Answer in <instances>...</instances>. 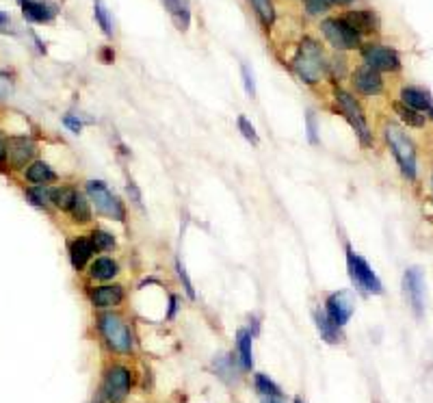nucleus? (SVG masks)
<instances>
[{
	"instance_id": "obj_1",
	"label": "nucleus",
	"mask_w": 433,
	"mask_h": 403,
	"mask_svg": "<svg viewBox=\"0 0 433 403\" xmlns=\"http://www.w3.org/2000/svg\"><path fill=\"white\" fill-rule=\"evenodd\" d=\"M327 65H330V56L325 54L321 41L310 35L302 37L291 59V70L295 76L308 87H319L327 81Z\"/></svg>"
},
{
	"instance_id": "obj_2",
	"label": "nucleus",
	"mask_w": 433,
	"mask_h": 403,
	"mask_svg": "<svg viewBox=\"0 0 433 403\" xmlns=\"http://www.w3.org/2000/svg\"><path fill=\"white\" fill-rule=\"evenodd\" d=\"M381 137L388 145V150L394 156L397 167L403 176V180H408L410 185H416L418 180V152L416 145L410 139V134L405 132L401 124L392 122V119H386L381 126Z\"/></svg>"
},
{
	"instance_id": "obj_3",
	"label": "nucleus",
	"mask_w": 433,
	"mask_h": 403,
	"mask_svg": "<svg viewBox=\"0 0 433 403\" xmlns=\"http://www.w3.org/2000/svg\"><path fill=\"white\" fill-rule=\"evenodd\" d=\"M96 327L98 334L111 353L117 355H130L134 351V334L130 323L124 319L122 312L117 310H104L98 312L96 317Z\"/></svg>"
},
{
	"instance_id": "obj_4",
	"label": "nucleus",
	"mask_w": 433,
	"mask_h": 403,
	"mask_svg": "<svg viewBox=\"0 0 433 403\" xmlns=\"http://www.w3.org/2000/svg\"><path fill=\"white\" fill-rule=\"evenodd\" d=\"M332 100H334V109L345 117L349 122V126L353 128L360 145L366 147V150L375 145V132H372V128L368 124V117H366V111L362 107V102L355 98V94H351L349 89L340 87V85H334Z\"/></svg>"
},
{
	"instance_id": "obj_5",
	"label": "nucleus",
	"mask_w": 433,
	"mask_h": 403,
	"mask_svg": "<svg viewBox=\"0 0 433 403\" xmlns=\"http://www.w3.org/2000/svg\"><path fill=\"white\" fill-rule=\"evenodd\" d=\"M83 191H85V196L89 198V202H92L98 217L109 219V221H117V223H122V226L128 221V206H126V202L119 198L115 191H111L109 185L104 180H96V178H92V180H85Z\"/></svg>"
},
{
	"instance_id": "obj_6",
	"label": "nucleus",
	"mask_w": 433,
	"mask_h": 403,
	"mask_svg": "<svg viewBox=\"0 0 433 403\" xmlns=\"http://www.w3.org/2000/svg\"><path fill=\"white\" fill-rule=\"evenodd\" d=\"M319 31L325 37V41L330 43L334 52H351V50H360L364 39L357 35L353 28L347 24V20L342 16H327L319 22Z\"/></svg>"
},
{
	"instance_id": "obj_7",
	"label": "nucleus",
	"mask_w": 433,
	"mask_h": 403,
	"mask_svg": "<svg viewBox=\"0 0 433 403\" xmlns=\"http://www.w3.org/2000/svg\"><path fill=\"white\" fill-rule=\"evenodd\" d=\"M132 384L134 375L126 364H109L102 378L100 397L104 399V403H124L132 391Z\"/></svg>"
},
{
	"instance_id": "obj_8",
	"label": "nucleus",
	"mask_w": 433,
	"mask_h": 403,
	"mask_svg": "<svg viewBox=\"0 0 433 403\" xmlns=\"http://www.w3.org/2000/svg\"><path fill=\"white\" fill-rule=\"evenodd\" d=\"M345 254H347V271H349L353 287L364 291V293H370V295H383L381 280L375 271H372L368 260L364 256H360L349 243L345 245Z\"/></svg>"
},
{
	"instance_id": "obj_9",
	"label": "nucleus",
	"mask_w": 433,
	"mask_h": 403,
	"mask_svg": "<svg viewBox=\"0 0 433 403\" xmlns=\"http://www.w3.org/2000/svg\"><path fill=\"white\" fill-rule=\"evenodd\" d=\"M360 56H362V63L377 70V72H399L401 70V56L394 48L390 46H383V43L377 41H370V43H362L360 48Z\"/></svg>"
},
{
	"instance_id": "obj_10",
	"label": "nucleus",
	"mask_w": 433,
	"mask_h": 403,
	"mask_svg": "<svg viewBox=\"0 0 433 403\" xmlns=\"http://www.w3.org/2000/svg\"><path fill=\"white\" fill-rule=\"evenodd\" d=\"M89 304L94 310L104 312V310H117L126 302L128 289L122 282H107V285H94L87 289Z\"/></svg>"
},
{
	"instance_id": "obj_11",
	"label": "nucleus",
	"mask_w": 433,
	"mask_h": 403,
	"mask_svg": "<svg viewBox=\"0 0 433 403\" xmlns=\"http://www.w3.org/2000/svg\"><path fill=\"white\" fill-rule=\"evenodd\" d=\"M349 83L353 87V92L362 98H377L386 92V81L381 76V72L372 70L364 63L349 72Z\"/></svg>"
},
{
	"instance_id": "obj_12",
	"label": "nucleus",
	"mask_w": 433,
	"mask_h": 403,
	"mask_svg": "<svg viewBox=\"0 0 433 403\" xmlns=\"http://www.w3.org/2000/svg\"><path fill=\"white\" fill-rule=\"evenodd\" d=\"M403 293L410 302V308L416 319L425 317V278L418 267H408L403 273Z\"/></svg>"
},
{
	"instance_id": "obj_13",
	"label": "nucleus",
	"mask_w": 433,
	"mask_h": 403,
	"mask_svg": "<svg viewBox=\"0 0 433 403\" xmlns=\"http://www.w3.org/2000/svg\"><path fill=\"white\" fill-rule=\"evenodd\" d=\"M122 271L124 267L117 256H113V254H98V256L89 262L85 273H87V282H92V285H107V282H117Z\"/></svg>"
},
{
	"instance_id": "obj_14",
	"label": "nucleus",
	"mask_w": 433,
	"mask_h": 403,
	"mask_svg": "<svg viewBox=\"0 0 433 403\" xmlns=\"http://www.w3.org/2000/svg\"><path fill=\"white\" fill-rule=\"evenodd\" d=\"M96 256H98V251H96L92 238H89L87 232L72 236L67 241V258H70V265L76 273H85L89 262H92Z\"/></svg>"
},
{
	"instance_id": "obj_15",
	"label": "nucleus",
	"mask_w": 433,
	"mask_h": 403,
	"mask_svg": "<svg viewBox=\"0 0 433 403\" xmlns=\"http://www.w3.org/2000/svg\"><path fill=\"white\" fill-rule=\"evenodd\" d=\"M35 154H37V143L33 139L20 137V134L7 139V161L11 169L24 172L35 161Z\"/></svg>"
},
{
	"instance_id": "obj_16",
	"label": "nucleus",
	"mask_w": 433,
	"mask_h": 403,
	"mask_svg": "<svg viewBox=\"0 0 433 403\" xmlns=\"http://www.w3.org/2000/svg\"><path fill=\"white\" fill-rule=\"evenodd\" d=\"M325 315L330 317L338 327H345L349 323V319L353 317V300L347 291H334L325 297V304H323Z\"/></svg>"
},
{
	"instance_id": "obj_17",
	"label": "nucleus",
	"mask_w": 433,
	"mask_h": 403,
	"mask_svg": "<svg viewBox=\"0 0 433 403\" xmlns=\"http://www.w3.org/2000/svg\"><path fill=\"white\" fill-rule=\"evenodd\" d=\"M399 102L405 104V107H410V109H414V111H418V113H423L427 119L433 122V98H431L429 92H425V89L414 87V85L401 87Z\"/></svg>"
},
{
	"instance_id": "obj_18",
	"label": "nucleus",
	"mask_w": 433,
	"mask_h": 403,
	"mask_svg": "<svg viewBox=\"0 0 433 403\" xmlns=\"http://www.w3.org/2000/svg\"><path fill=\"white\" fill-rule=\"evenodd\" d=\"M342 18L347 20V24L362 39L366 35H372V33L379 31V18L372 9H349V11L342 13Z\"/></svg>"
},
{
	"instance_id": "obj_19",
	"label": "nucleus",
	"mask_w": 433,
	"mask_h": 403,
	"mask_svg": "<svg viewBox=\"0 0 433 403\" xmlns=\"http://www.w3.org/2000/svg\"><path fill=\"white\" fill-rule=\"evenodd\" d=\"M18 3L22 7V16L35 24H50L59 13V7L48 0H18Z\"/></svg>"
},
{
	"instance_id": "obj_20",
	"label": "nucleus",
	"mask_w": 433,
	"mask_h": 403,
	"mask_svg": "<svg viewBox=\"0 0 433 403\" xmlns=\"http://www.w3.org/2000/svg\"><path fill=\"white\" fill-rule=\"evenodd\" d=\"M67 219L74 228H92L94 226V221H96V211H94V206L92 202H89V198L85 196V191L78 193V198L76 202H74L72 206V211L67 213Z\"/></svg>"
},
{
	"instance_id": "obj_21",
	"label": "nucleus",
	"mask_w": 433,
	"mask_h": 403,
	"mask_svg": "<svg viewBox=\"0 0 433 403\" xmlns=\"http://www.w3.org/2000/svg\"><path fill=\"white\" fill-rule=\"evenodd\" d=\"M22 174L28 185H52L59 180V174L54 172V167L41 158H35Z\"/></svg>"
},
{
	"instance_id": "obj_22",
	"label": "nucleus",
	"mask_w": 433,
	"mask_h": 403,
	"mask_svg": "<svg viewBox=\"0 0 433 403\" xmlns=\"http://www.w3.org/2000/svg\"><path fill=\"white\" fill-rule=\"evenodd\" d=\"M315 325H317V330L321 334V338L327 342V345H340L342 340H345V334H342V327H338L330 317L325 315V310L317 308L315 310Z\"/></svg>"
},
{
	"instance_id": "obj_23",
	"label": "nucleus",
	"mask_w": 433,
	"mask_h": 403,
	"mask_svg": "<svg viewBox=\"0 0 433 403\" xmlns=\"http://www.w3.org/2000/svg\"><path fill=\"white\" fill-rule=\"evenodd\" d=\"M236 358H238V366L243 371L253 369V334L245 327L236 332Z\"/></svg>"
},
{
	"instance_id": "obj_24",
	"label": "nucleus",
	"mask_w": 433,
	"mask_h": 403,
	"mask_svg": "<svg viewBox=\"0 0 433 403\" xmlns=\"http://www.w3.org/2000/svg\"><path fill=\"white\" fill-rule=\"evenodd\" d=\"M160 5L167 9L169 18L173 20L178 31L187 33L191 26V7L187 0H160Z\"/></svg>"
},
{
	"instance_id": "obj_25",
	"label": "nucleus",
	"mask_w": 433,
	"mask_h": 403,
	"mask_svg": "<svg viewBox=\"0 0 433 403\" xmlns=\"http://www.w3.org/2000/svg\"><path fill=\"white\" fill-rule=\"evenodd\" d=\"M78 193H81V189L76 185H67V183L56 185V187H52V206L59 213L67 215L72 211L74 202H76Z\"/></svg>"
},
{
	"instance_id": "obj_26",
	"label": "nucleus",
	"mask_w": 433,
	"mask_h": 403,
	"mask_svg": "<svg viewBox=\"0 0 433 403\" xmlns=\"http://www.w3.org/2000/svg\"><path fill=\"white\" fill-rule=\"evenodd\" d=\"M89 238H92V243L96 247L98 254H115L117 251V236L104 226H92L87 230Z\"/></svg>"
},
{
	"instance_id": "obj_27",
	"label": "nucleus",
	"mask_w": 433,
	"mask_h": 403,
	"mask_svg": "<svg viewBox=\"0 0 433 403\" xmlns=\"http://www.w3.org/2000/svg\"><path fill=\"white\" fill-rule=\"evenodd\" d=\"M247 3L253 9V13H256L260 26L264 31H271L275 26V20H277V11H275L273 0H247Z\"/></svg>"
},
{
	"instance_id": "obj_28",
	"label": "nucleus",
	"mask_w": 433,
	"mask_h": 403,
	"mask_svg": "<svg viewBox=\"0 0 433 403\" xmlns=\"http://www.w3.org/2000/svg\"><path fill=\"white\" fill-rule=\"evenodd\" d=\"M392 111H394V115L399 117V122L403 124V128H416V130H421V128H425L427 126V117L423 115V113H418V111H414V109H410V107H405V104H401L399 100H394L392 102Z\"/></svg>"
},
{
	"instance_id": "obj_29",
	"label": "nucleus",
	"mask_w": 433,
	"mask_h": 403,
	"mask_svg": "<svg viewBox=\"0 0 433 403\" xmlns=\"http://www.w3.org/2000/svg\"><path fill=\"white\" fill-rule=\"evenodd\" d=\"M24 196L35 208H41V211H48L52 206V187L50 185H28L24 189Z\"/></svg>"
},
{
	"instance_id": "obj_30",
	"label": "nucleus",
	"mask_w": 433,
	"mask_h": 403,
	"mask_svg": "<svg viewBox=\"0 0 433 403\" xmlns=\"http://www.w3.org/2000/svg\"><path fill=\"white\" fill-rule=\"evenodd\" d=\"M94 18H96V24L102 28L104 37L113 39L115 37V24H113V16L109 7L102 3V0H94Z\"/></svg>"
},
{
	"instance_id": "obj_31",
	"label": "nucleus",
	"mask_w": 433,
	"mask_h": 403,
	"mask_svg": "<svg viewBox=\"0 0 433 403\" xmlns=\"http://www.w3.org/2000/svg\"><path fill=\"white\" fill-rule=\"evenodd\" d=\"M253 388H256V393L260 397H266V399H282L284 397L279 386L268 375H264V373H256V375H253Z\"/></svg>"
},
{
	"instance_id": "obj_32",
	"label": "nucleus",
	"mask_w": 433,
	"mask_h": 403,
	"mask_svg": "<svg viewBox=\"0 0 433 403\" xmlns=\"http://www.w3.org/2000/svg\"><path fill=\"white\" fill-rule=\"evenodd\" d=\"M176 276H178V280H180V285H182V289H184V293H187L189 300H191V302H196V300H198L196 287H193V280H191V276H189V271H187V267H184V262H182L180 258H176Z\"/></svg>"
},
{
	"instance_id": "obj_33",
	"label": "nucleus",
	"mask_w": 433,
	"mask_h": 403,
	"mask_svg": "<svg viewBox=\"0 0 433 403\" xmlns=\"http://www.w3.org/2000/svg\"><path fill=\"white\" fill-rule=\"evenodd\" d=\"M236 128H238V132L243 134V139H247L251 145H260V134H258L256 126H253L245 115L236 117Z\"/></svg>"
},
{
	"instance_id": "obj_34",
	"label": "nucleus",
	"mask_w": 433,
	"mask_h": 403,
	"mask_svg": "<svg viewBox=\"0 0 433 403\" xmlns=\"http://www.w3.org/2000/svg\"><path fill=\"white\" fill-rule=\"evenodd\" d=\"M304 11L310 18H327V13L332 11V5H327L325 0H304Z\"/></svg>"
},
{
	"instance_id": "obj_35",
	"label": "nucleus",
	"mask_w": 433,
	"mask_h": 403,
	"mask_svg": "<svg viewBox=\"0 0 433 403\" xmlns=\"http://www.w3.org/2000/svg\"><path fill=\"white\" fill-rule=\"evenodd\" d=\"M215 369L221 380H232L236 375V360L232 355H223L215 360Z\"/></svg>"
},
{
	"instance_id": "obj_36",
	"label": "nucleus",
	"mask_w": 433,
	"mask_h": 403,
	"mask_svg": "<svg viewBox=\"0 0 433 403\" xmlns=\"http://www.w3.org/2000/svg\"><path fill=\"white\" fill-rule=\"evenodd\" d=\"M306 137H308L310 145H319V143H321V137H319V122H317L315 111H308V115H306Z\"/></svg>"
},
{
	"instance_id": "obj_37",
	"label": "nucleus",
	"mask_w": 433,
	"mask_h": 403,
	"mask_svg": "<svg viewBox=\"0 0 433 403\" xmlns=\"http://www.w3.org/2000/svg\"><path fill=\"white\" fill-rule=\"evenodd\" d=\"M126 196H128V200H130V204H132L134 208H139V211H143V193H141L139 185L134 183L132 178H128V180H126Z\"/></svg>"
},
{
	"instance_id": "obj_38",
	"label": "nucleus",
	"mask_w": 433,
	"mask_h": 403,
	"mask_svg": "<svg viewBox=\"0 0 433 403\" xmlns=\"http://www.w3.org/2000/svg\"><path fill=\"white\" fill-rule=\"evenodd\" d=\"M241 74H243V87L249 98H256V81H253V74L249 72L247 65H241Z\"/></svg>"
},
{
	"instance_id": "obj_39",
	"label": "nucleus",
	"mask_w": 433,
	"mask_h": 403,
	"mask_svg": "<svg viewBox=\"0 0 433 403\" xmlns=\"http://www.w3.org/2000/svg\"><path fill=\"white\" fill-rule=\"evenodd\" d=\"M63 126L70 130V132H74V134H78V132H83V128H85V122L78 117V115H63Z\"/></svg>"
},
{
	"instance_id": "obj_40",
	"label": "nucleus",
	"mask_w": 433,
	"mask_h": 403,
	"mask_svg": "<svg viewBox=\"0 0 433 403\" xmlns=\"http://www.w3.org/2000/svg\"><path fill=\"white\" fill-rule=\"evenodd\" d=\"M178 310H180V297L171 293L169 295V302H167V321H171L178 315Z\"/></svg>"
},
{
	"instance_id": "obj_41",
	"label": "nucleus",
	"mask_w": 433,
	"mask_h": 403,
	"mask_svg": "<svg viewBox=\"0 0 433 403\" xmlns=\"http://www.w3.org/2000/svg\"><path fill=\"white\" fill-rule=\"evenodd\" d=\"M9 161H7V137L3 132H0V169L7 167Z\"/></svg>"
},
{
	"instance_id": "obj_42",
	"label": "nucleus",
	"mask_w": 433,
	"mask_h": 403,
	"mask_svg": "<svg viewBox=\"0 0 433 403\" xmlns=\"http://www.w3.org/2000/svg\"><path fill=\"white\" fill-rule=\"evenodd\" d=\"M9 92H11V83H9V79H7V76H3V74H0V100L7 98V96H9Z\"/></svg>"
},
{
	"instance_id": "obj_43",
	"label": "nucleus",
	"mask_w": 433,
	"mask_h": 403,
	"mask_svg": "<svg viewBox=\"0 0 433 403\" xmlns=\"http://www.w3.org/2000/svg\"><path fill=\"white\" fill-rule=\"evenodd\" d=\"M100 59H102V63H113L115 61V52H113V48L111 46H107V48H102V52H100Z\"/></svg>"
},
{
	"instance_id": "obj_44",
	"label": "nucleus",
	"mask_w": 433,
	"mask_h": 403,
	"mask_svg": "<svg viewBox=\"0 0 433 403\" xmlns=\"http://www.w3.org/2000/svg\"><path fill=\"white\" fill-rule=\"evenodd\" d=\"M249 332L253 336H258V332H260V319L256 315H249Z\"/></svg>"
},
{
	"instance_id": "obj_45",
	"label": "nucleus",
	"mask_w": 433,
	"mask_h": 403,
	"mask_svg": "<svg viewBox=\"0 0 433 403\" xmlns=\"http://www.w3.org/2000/svg\"><path fill=\"white\" fill-rule=\"evenodd\" d=\"M9 26H11V20H9V16H7V13H3V11H0V31H3V33H7V31H9Z\"/></svg>"
},
{
	"instance_id": "obj_46",
	"label": "nucleus",
	"mask_w": 433,
	"mask_h": 403,
	"mask_svg": "<svg viewBox=\"0 0 433 403\" xmlns=\"http://www.w3.org/2000/svg\"><path fill=\"white\" fill-rule=\"evenodd\" d=\"M355 0H336V5L338 7H349V5H353Z\"/></svg>"
},
{
	"instance_id": "obj_47",
	"label": "nucleus",
	"mask_w": 433,
	"mask_h": 403,
	"mask_svg": "<svg viewBox=\"0 0 433 403\" xmlns=\"http://www.w3.org/2000/svg\"><path fill=\"white\" fill-rule=\"evenodd\" d=\"M266 403H282V401H279V399H268Z\"/></svg>"
},
{
	"instance_id": "obj_48",
	"label": "nucleus",
	"mask_w": 433,
	"mask_h": 403,
	"mask_svg": "<svg viewBox=\"0 0 433 403\" xmlns=\"http://www.w3.org/2000/svg\"><path fill=\"white\" fill-rule=\"evenodd\" d=\"M431 193H433V167H431Z\"/></svg>"
},
{
	"instance_id": "obj_49",
	"label": "nucleus",
	"mask_w": 433,
	"mask_h": 403,
	"mask_svg": "<svg viewBox=\"0 0 433 403\" xmlns=\"http://www.w3.org/2000/svg\"><path fill=\"white\" fill-rule=\"evenodd\" d=\"M295 403H304V399L302 397H295Z\"/></svg>"
}]
</instances>
